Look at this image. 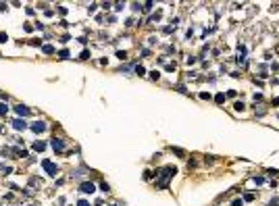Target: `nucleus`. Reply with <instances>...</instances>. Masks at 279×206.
<instances>
[{
  "instance_id": "obj_15",
  "label": "nucleus",
  "mask_w": 279,
  "mask_h": 206,
  "mask_svg": "<svg viewBox=\"0 0 279 206\" xmlns=\"http://www.w3.org/2000/svg\"><path fill=\"white\" fill-rule=\"evenodd\" d=\"M271 206H279V200L275 198V200H271Z\"/></svg>"
},
{
  "instance_id": "obj_6",
  "label": "nucleus",
  "mask_w": 279,
  "mask_h": 206,
  "mask_svg": "<svg viewBox=\"0 0 279 206\" xmlns=\"http://www.w3.org/2000/svg\"><path fill=\"white\" fill-rule=\"evenodd\" d=\"M13 127L21 131V129H25V127H27V123H25V121H21V119H15V121H13Z\"/></svg>"
},
{
  "instance_id": "obj_7",
  "label": "nucleus",
  "mask_w": 279,
  "mask_h": 206,
  "mask_svg": "<svg viewBox=\"0 0 279 206\" xmlns=\"http://www.w3.org/2000/svg\"><path fill=\"white\" fill-rule=\"evenodd\" d=\"M46 146H44V142H35L34 144V150H44Z\"/></svg>"
},
{
  "instance_id": "obj_8",
  "label": "nucleus",
  "mask_w": 279,
  "mask_h": 206,
  "mask_svg": "<svg viewBox=\"0 0 279 206\" xmlns=\"http://www.w3.org/2000/svg\"><path fill=\"white\" fill-rule=\"evenodd\" d=\"M6 110H9V108H6V104H0V117H2V114H6Z\"/></svg>"
},
{
  "instance_id": "obj_14",
  "label": "nucleus",
  "mask_w": 279,
  "mask_h": 206,
  "mask_svg": "<svg viewBox=\"0 0 279 206\" xmlns=\"http://www.w3.org/2000/svg\"><path fill=\"white\" fill-rule=\"evenodd\" d=\"M242 204H244V202H242V200L237 198V200H233V204H231V206H242Z\"/></svg>"
},
{
  "instance_id": "obj_13",
  "label": "nucleus",
  "mask_w": 279,
  "mask_h": 206,
  "mask_svg": "<svg viewBox=\"0 0 279 206\" xmlns=\"http://www.w3.org/2000/svg\"><path fill=\"white\" fill-rule=\"evenodd\" d=\"M52 50H54V48H52V46H44V52H46V54H50V52H52Z\"/></svg>"
},
{
  "instance_id": "obj_11",
  "label": "nucleus",
  "mask_w": 279,
  "mask_h": 206,
  "mask_svg": "<svg viewBox=\"0 0 279 206\" xmlns=\"http://www.w3.org/2000/svg\"><path fill=\"white\" fill-rule=\"evenodd\" d=\"M150 77H152V79H158L161 75H158V71H152V73H150Z\"/></svg>"
},
{
  "instance_id": "obj_2",
  "label": "nucleus",
  "mask_w": 279,
  "mask_h": 206,
  "mask_svg": "<svg viewBox=\"0 0 279 206\" xmlns=\"http://www.w3.org/2000/svg\"><path fill=\"white\" fill-rule=\"evenodd\" d=\"M79 190H82L83 194H94V192H96V185H94V183H90V181H85V183H82V187H79Z\"/></svg>"
},
{
  "instance_id": "obj_3",
  "label": "nucleus",
  "mask_w": 279,
  "mask_h": 206,
  "mask_svg": "<svg viewBox=\"0 0 279 206\" xmlns=\"http://www.w3.org/2000/svg\"><path fill=\"white\" fill-rule=\"evenodd\" d=\"M50 144H52V148L56 150V152H63V150H65V142H63V139H58V137H54Z\"/></svg>"
},
{
  "instance_id": "obj_4",
  "label": "nucleus",
  "mask_w": 279,
  "mask_h": 206,
  "mask_svg": "<svg viewBox=\"0 0 279 206\" xmlns=\"http://www.w3.org/2000/svg\"><path fill=\"white\" fill-rule=\"evenodd\" d=\"M15 110H17V114H19V117H27V114L31 113L27 106H23V104H17V106H15Z\"/></svg>"
},
{
  "instance_id": "obj_9",
  "label": "nucleus",
  "mask_w": 279,
  "mask_h": 206,
  "mask_svg": "<svg viewBox=\"0 0 279 206\" xmlns=\"http://www.w3.org/2000/svg\"><path fill=\"white\" fill-rule=\"evenodd\" d=\"M244 200H248V202H250V200H254V194H252V192H248V194L244 196Z\"/></svg>"
},
{
  "instance_id": "obj_12",
  "label": "nucleus",
  "mask_w": 279,
  "mask_h": 206,
  "mask_svg": "<svg viewBox=\"0 0 279 206\" xmlns=\"http://www.w3.org/2000/svg\"><path fill=\"white\" fill-rule=\"evenodd\" d=\"M200 98H202V100H208V98H210V94H206V92H202V94H200Z\"/></svg>"
},
{
  "instance_id": "obj_5",
  "label": "nucleus",
  "mask_w": 279,
  "mask_h": 206,
  "mask_svg": "<svg viewBox=\"0 0 279 206\" xmlns=\"http://www.w3.org/2000/svg\"><path fill=\"white\" fill-rule=\"evenodd\" d=\"M31 129H34L35 133H42V131H46V123H44V121H35L34 125H31Z\"/></svg>"
},
{
  "instance_id": "obj_10",
  "label": "nucleus",
  "mask_w": 279,
  "mask_h": 206,
  "mask_svg": "<svg viewBox=\"0 0 279 206\" xmlns=\"http://www.w3.org/2000/svg\"><path fill=\"white\" fill-rule=\"evenodd\" d=\"M77 206H90V202H88V200H79V202H77Z\"/></svg>"
},
{
  "instance_id": "obj_1",
  "label": "nucleus",
  "mask_w": 279,
  "mask_h": 206,
  "mask_svg": "<svg viewBox=\"0 0 279 206\" xmlns=\"http://www.w3.org/2000/svg\"><path fill=\"white\" fill-rule=\"evenodd\" d=\"M42 167L46 169L48 175H56V171H58V167L54 164V162H50V160H42Z\"/></svg>"
}]
</instances>
